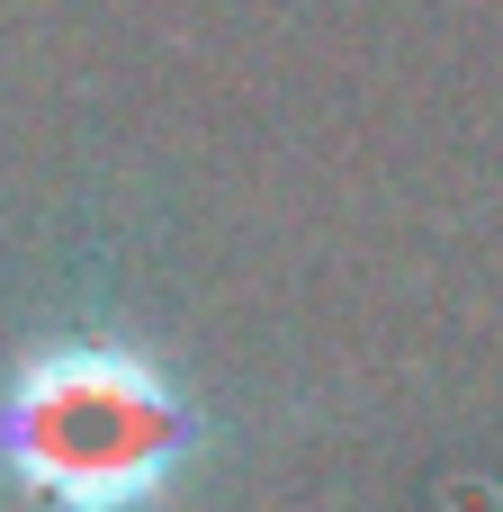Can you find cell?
I'll return each mask as SVG.
<instances>
[{"label":"cell","instance_id":"6da1fadb","mask_svg":"<svg viewBox=\"0 0 503 512\" xmlns=\"http://www.w3.org/2000/svg\"><path fill=\"white\" fill-rule=\"evenodd\" d=\"M180 396L135 360V351H45L9 405H0V450L27 486L63 504H126L144 495L171 450H180Z\"/></svg>","mask_w":503,"mask_h":512}]
</instances>
